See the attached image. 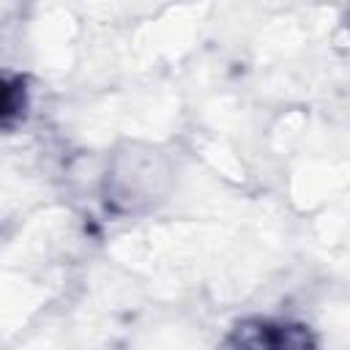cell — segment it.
Instances as JSON below:
<instances>
[{
	"instance_id": "obj_1",
	"label": "cell",
	"mask_w": 350,
	"mask_h": 350,
	"mask_svg": "<svg viewBox=\"0 0 350 350\" xmlns=\"http://www.w3.org/2000/svg\"><path fill=\"white\" fill-rule=\"evenodd\" d=\"M25 107V93L16 82H8L0 77V123L14 118L19 109Z\"/></svg>"
}]
</instances>
